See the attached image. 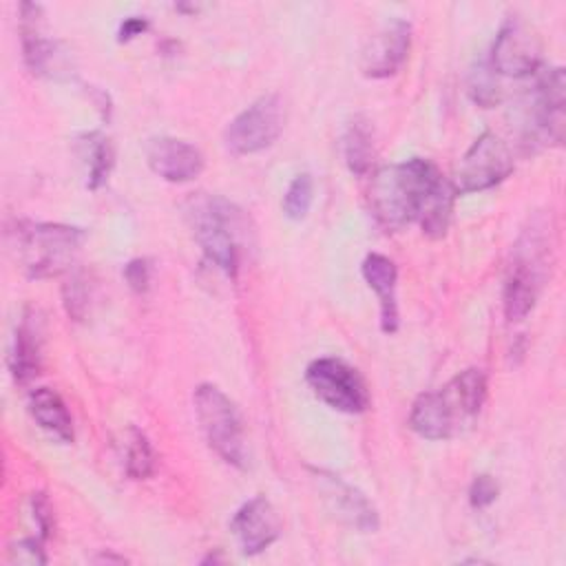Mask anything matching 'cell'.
Returning a JSON list of instances; mask_svg holds the SVG:
<instances>
[{
  "mask_svg": "<svg viewBox=\"0 0 566 566\" xmlns=\"http://www.w3.org/2000/svg\"><path fill=\"white\" fill-rule=\"evenodd\" d=\"M453 184L427 159L382 166L369 186L374 217L391 230L418 221L431 239L444 237L455 199Z\"/></svg>",
  "mask_w": 566,
  "mask_h": 566,
  "instance_id": "1",
  "label": "cell"
},
{
  "mask_svg": "<svg viewBox=\"0 0 566 566\" xmlns=\"http://www.w3.org/2000/svg\"><path fill=\"white\" fill-rule=\"evenodd\" d=\"M486 400V376L482 369H464L438 391L416 398L409 413L411 429L427 440L462 436L478 420Z\"/></svg>",
  "mask_w": 566,
  "mask_h": 566,
  "instance_id": "2",
  "label": "cell"
},
{
  "mask_svg": "<svg viewBox=\"0 0 566 566\" xmlns=\"http://www.w3.org/2000/svg\"><path fill=\"white\" fill-rule=\"evenodd\" d=\"M186 214L206 256L228 276H237L252 243L245 212L219 195L199 192L188 201Z\"/></svg>",
  "mask_w": 566,
  "mask_h": 566,
  "instance_id": "3",
  "label": "cell"
},
{
  "mask_svg": "<svg viewBox=\"0 0 566 566\" xmlns=\"http://www.w3.org/2000/svg\"><path fill=\"white\" fill-rule=\"evenodd\" d=\"M553 241L544 219H533L522 230L504 283V314L509 321H522L535 307L546 279L551 276Z\"/></svg>",
  "mask_w": 566,
  "mask_h": 566,
  "instance_id": "4",
  "label": "cell"
},
{
  "mask_svg": "<svg viewBox=\"0 0 566 566\" xmlns=\"http://www.w3.org/2000/svg\"><path fill=\"white\" fill-rule=\"evenodd\" d=\"M195 413L210 449L237 469L248 467V447L241 416L232 400L214 385H199L195 389Z\"/></svg>",
  "mask_w": 566,
  "mask_h": 566,
  "instance_id": "5",
  "label": "cell"
},
{
  "mask_svg": "<svg viewBox=\"0 0 566 566\" xmlns=\"http://www.w3.org/2000/svg\"><path fill=\"white\" fill-rule=\"evenodd\" d=\"M82 241L84 232L80 228L62 223H24L18 230V256L29 276H55L73 263Z\"/></svg>",
  "mask_w": 566,
  "mask_h": 566,
  "instance_id": "6",
  "label": "cell"
},
{
  "mask_svg": "<svg viewBox=\"0 0 566 566\" xmlns=\"http://www.w3.org/2000/svg\"><path fill=\"white\" fill-rule=\"evenodd\" d=\"M285 106L279 95H263L243 108L226 128V146L234 155L265 150L283 130Z\"/></svg>",
  "mask_w": 566,
  "mask_h": 566,
  "instance_id": "7",
  "label": "cell"
},
{
  "mask_svg": "<svg viewBox=\"0 0 566 566\" xmlns=\"http://www.w3.org/2000/svg\"><path fill=\"white\" fill-rule=\"evenodd\" d=\"M312 391L332 409L363 413L369 407V391L363 376L340 358H316L305 371Z\"/></svg>",
  "mask_w": 566,
  "mask_h": 566,
  "instance_id": "8",
  "label": "cell"
},
{
  "mask_svg": "<svg viewBox=\"0 0 566 566\" xmlns=\"http://www.w3.org/2000/svg\"><path fill=\"white\" fill-rule=\"evenodd\" d=\"M513 172V157L509 146L495 133H482L460 159L453 188L458 195L482 192L497 186Z\"/></svg>",
  "mask_w": 566,
  "mask_h": 566,
  "instance_id": "9",
  "label": "cell"
},
{
  "mask_svg": "<svg viewBox=\"0 0 566 566\" xmlns=\"http://www.w3.org/2000/svg\"><path fill=\"white\" fill-rule=\"evenodd\" d=\"M564 71L559 66L542 71L535 82L533 99L526 106L524 142L559 144L564 133Z\"/></svg>",
  "mask_w": 566,
  "mask_h": 566,
  "instance_id": "10",
  "label": "cell"
},
{
  "mask_svg": "<svg viewBox=\"0 0 566 566\" xmlns=\"http://www.w3.org/2000/svg\"><path fill=\"white\" fill-rule=\"evenodd\" d=\"M542 44L535 31L522 20H506L491 49V69L500 75L524 77L539 69Z\"/></svg>",
  "mask_w": 566,
  "mask_h": 566,
  "instance_id": "11",
  "label": "cell"
},
{
  "mask_svg": "<svg viewBox=\"0 0 566 566\" xmlns=\"http://www.w3.org/2000/svg\"><path fill=\"white\" fill-rule=\"evenodd\" d=\"M312 480L327 511L338 522L360 533H374L378 528V513L374 504L356 486L323 469H312Z\"/></svg>",
  "mask_w": 566,
  "mask_h": 566,
  "instance_id": "12",
  "label": "cell"
},
{
  "mask_svg": "<svg viewBox=\"0 0 566 566\" xmlns=\"http://www.w3.org/2000/svg\"><path fill=\"white\" fill-rule=\"evenodd\" d=\"M40 13H42V9L38 4L24 2L20 7V31H22L24 62L38 75L60 77V75L69 73V55L60 42L42 38V33L38 29Z\"/></svg>",
  "mask_w": 566,
  "mask_h": 566,
  "instance_id": "13",
  "label": "cell"
},
{
  "mask_svg": "<svg viewBox=\"0 0 566 566\" xmlns=\"http://www.w3.org/2000/svg\"><path fill=\"white\" fill-rule=\"evenodd\" d=\"M230 528L245 555L265 551L281 535V517L265 497H252L232 517Z\"/></svg>",
  "mask_w": 566,
  "mask_h": 566,
  "instance_id": "14",
  "label": "cell"
},
{
  "mask_svg": "<svg viewBox=\"0 0 566 566\" xmlns=\"http://www.w3.org/2000/svg\"><path fill=\"white\" fill-rule=\"evenodd\" d=\"M146 161L155 175L172 184L192 181L203 170V155L177 137H157L146 146Z\"/></svg>",
  "mask_w": 566,
  "mask_h": 566,
  "instance_id": "15",
  "label": "cell"
},
{
  "mask_svg": "<svg viewBox=\"0 0 566 566\" xmlns=\"http://www.w3.org/2000/svg\"><path fill=\"white\" fill-rule=\"evenodd\" d=\"M411 27L405 20H391L382 27L363 51V73L367 77L394 75L409 53Z\"/></svg>",
  "mask_w": 566,
  "mask_h": 566,
  "instance_id": "16",
  "label": "cell"
},
{
  "mask_svg": "<svg viewBox=\"0 0 566 566\" xmlns=\"http://www.w3.org/2000/svg\"><path fill=\"white\" fill-rule=\"evenodd\" d=\"M363 276L380 301V327L385 334L398 329V305H396V265L385 254H367L363 261Z\"/></svg>",
  "mask_w": 566,
  "mask_h": 566,
  "instance_id": "17",
  "label": "cell"
},
{
  "mask_svg": "<svg viewBox=\"0 0 566 566\" xmlns=\"http://www.w3.org/2000/svg\"><path fill=\"white\" fill-rule=\"evenodd\" d=\"M29 413L57 442H73V418L64 400L49 387H38L29 394Z\"/></svg>",
  "mask_w": 566,
  "mask_h": 566,
  "instance_id": "18",
  "label": "cell"
},
{
  "mask_svg": "<svg viewBox=\"0 0 566 566\" xmlns=\"http://www.w3.org/2000/svg\"><path fill=\"white\" fill-rule=\"evenodd\" d=\"M40 332L31 316H24L15 329L13 345L9 352V369L18 385L31 382L40 371Z\"/></svg>",
  "mask_w": 566,
  "mask_h": 566,
  "instance_id": "19",
  "label": "cell"
},
{
  "mask_svg": "<svg viewBox=\"0 0 566 566\" xmlns=\"http://www.w3.org/2000/svg\"><path fill=\"white\" fill-rule=\"evenodd\" d=\"M343 157L354 175H365L374 157V126L365 115H354L343 133Z\"/></svg>",
  "mask_w": 566,
  "mask_h": 566,
  "instance_id": "20",
  "label": "cell"
},
{
  "mask_svg": "<svg viewBox=\"0 0 566 566\" xmlns=\"http://www.w3.org/2000/svg\"><path fill=\"white\" fill-rule=\"evenodd\" d=\"M122 451H124L126 473L133 480H146V478H150L155 473V451H153V444L148 442V438L139 429L130 427L126 431Z\"/></svg>",
  "mask_w": 566,
  "mask_h": 566,
  "instance_id": "21",
  "label": "cell"
},
{
  "mask_svg": "<svg viewBox=\"0 0 566 566\" xmlns=\"http://www.w3.org/2000/svg\"><path fill=\"white\" fill-rule=\"evenodd\" d=\"M467 91H469V97L482 108H491V106L500 104V99H502V91L495 80V71L491 69L489 62H478L469 71Z\"/></svg>",
  "mask_w": 566,
  "mask_h": 566,
  "instance_id": "22",
  "label": "cell"
},
{
  "mask_svg": "<svg viewBox=\"0 0 566 566\" xmlns=\"http://www.w3.org/2000/svg\"><path fill=\"white\" fill-rule=\"evenodd\" d=\"M312 197H314L312 177L307 172L296 175L292 179V184L287 186L285 197H283V212H285V217L292 219V221H301L310 212Z\"/></svg>",
  "mask_w": 566,
  "mask_h": 566,
  "instance_id": "23",
  "label": "cell"
},
{
  "mask_svg": "<svg viewBox=\"0 0 566 566\" xmlns=\"http://www.w3.org/2000/svg\"><path fill=\"white\" fill-rule=\"evenodd\" d=\"M88 157H91V166H88V188L97 190L113 166V148L111 142L106 137H102L99 133L88 135Z\"/></svg>",
  "mask_w": 566,
  "mask_h": 566,
  "instance_id": "24",
  "label": "cell"
},
{
  "mask_svg": "<svg viewBox=\"0 0 566 566\" xmlns=\"http://www.w3.org/2000/svg\"><path fill=\"white\" fill-rule=\"evenodd\" d=\"M500 489L497 482L491 475H475L469 489V502L473 509H486L489 504L495 502Z\"/></svg>",
  "mask_w": 566,
  "mask_h": 566,
  "instance_id": "25",
  "label": "cell"
},
{
  "mask_svg": "<svg viewBox=\"0 0 566 566\" xmlns=\"http://www.w3.org/2000/svg\"><path fill=\"white\" fill-rule=\"evenodd\" d=\"M64 305H66V312L80 321L84 316V310H86V287H84V281L80 274L71 276V281L64 285Z\"/></svg>",
  "mask_w": 566,
  "mask_h": 566,
  "instance_id": "26",
  "label": "cell"
},
{
  "mask_svg": "<svg viewBox=\"0 0 566 566\" xmlns=\"http://www.w3.org/2000/svg\"><path fill=\"white\" fill-rule=\"evenodd\" d=\"M150 274H153V268H150L148 259H133L124 268L126 283L130 285V290H135L139 294L150 287Z\"/></svg>",
  "mask_w": 566,
  "mask_h": 566,
  "instance_id": "27",
  "label": "cell"
},
{
  "mask_svg": "<svg viewBox=\"0 0 566 566\" xmlns=\"http://www.w3.org/2000/svg\"><path fill=\"white\" fill-rule=\"evenodd\" d=\"M31 511H33V520L40 528V537L46 539L53 533V509L51 502L44 493H33L31 495Z\"/></svg>",
  "mask_w": 566,
  "mask_h": 566,
  "instance_id": "28",
  "label": "cell"
},
{
  "mask_svg": "<svg viewBox=\"0 0 566 566\" xmlns=\"http://www.w3.org/2000/svg\"><path fill=\"white\" fill-rule=\"evenodd\" d=\"M13 557L20 562V564H44L46 557L40 548V542L35 539H22L18 542L13 548H11Z\"/></svg>",
  "mask_w": 566,
  "mask_h": 566,
  "instance_id": "29",
  "label": "cell"
},
{
  "mask_svg": "<svg viewBox=\"0 0 566 566\" xmlns=\"http://www.w3.org/2000/svg\"><path fill=\"white\" fill-rule=\"evenodd\" d=\"M148 29V22L144 18H126L119 27V42H128L135 35H142Z\"/></svg>",
  "mask_w": 566,
  "mask_h": 566,
  "instance_id": "30",
  "label": "cell"
}]
</instances>
